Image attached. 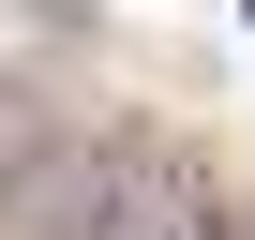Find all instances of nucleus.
<instances>
[{"mask_svg": "<svg viewBox=\"0 0 255 240\" xmlns=\"http://www.w3.org/2000/svg\"><path fill=\"white\" fill-rule=\"evenodd\" d=\"M150 180H165L150 135H120V120H60L45 165L15 180V210H0V225H15V240H135Z\"/></svg>", "mask_w": 255, "mask_h": 240, "instance_id": "1", "label": "nucleus"}, {"mask_svg": "<svg viewBox=\"0 0 255 240\" xmlns=\"http://www.w3.org/2000/svg\"><path fill=\"white\" fill-rule=\"evenodd\" d=\"M135 240H255V210H240V195H225L210 165H180V150H165V180H150Z\"/></svg>", "mask_w": 255, "mask_h": 240, "instance_id": "2", "label": "nucleus"}, {"mask_svg": "<svg viewBox=\"0 0 255 240\" xmlns=\"http://www.w3.org/2000/svg\"><path fill=\"white\" fill-rule=\"evenodd\" d=\"M45 135H60V120H45V105H30V90H0V210H15V180H30V165H45Z\"/></svg>", "mask_w": 255, "mask_h": 240, "instance_id": "3", "label": "nucleus"}]
</instances>
